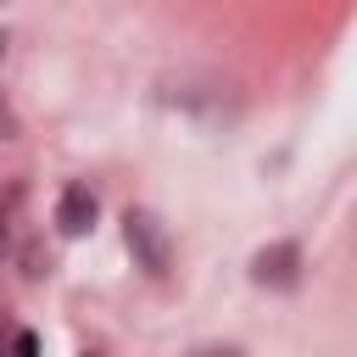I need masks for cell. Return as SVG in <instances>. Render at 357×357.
<instances>
[{
  "label": "cell",
  "instance_id": "obj_1",
  "mask_svg": "<svg viewBox=\"0 0 357 357\" xmlns=\"http://www.w3.org/2000/svg\"><path fill=\"white\" fill-rule=\"evenodd\" d=\"M123 245H128L134 268H145L151 279H162L173 268V234H167V223L151 206H128L123 212Z\"/></svg>",
  "mask_w": 357,
  "mask_h": 357
},
{
  "label": "cell",
  "instance_id": "obj_2",
  "mask_svg": "<svg viewBox=\"0 0 357 357\" xmlns=\"http://www.w3.org/2000/svg\"><path fill=\"white\" fill-rule=\"evenodd\" d=\"M251 279L268 284V290H296L301 284V245L279 240V245H262L251 257Z\"/></svg>",
  "mask_w": 357,
  "mask_h": 357
},
{
  "label": "cell",
  "instance_id": "obj_5",
  "mask_svg": "<svg viewBox=\"0 0 357 357\" xmlns=\"http://www.w3.org/2000/svg\"><path fill=\"white\" fill-rule=\"evenodd\" d=\"M0 346H6V324H0Z\"/></svg>",
  "mask_w": 357,
  "mask_h": 357
},
{
  "label": "cell",
  "instance_id": "obj_6",
  "mask_svg": "<svg viewBox=\"0 0 357 357\" xmlns=\"http://www.w3.org/2000/svg\"><path fill=\"white\" fill-rule=\"evenodd\" d=\"M0 56H6V33H0Z\"/></svg>",
  "mask_w": 357,
  "mask_h": 357
},
{
  "label": "cell",
  "instance_id": "obj_3",
  "mask_svg": "<svg viewBox=\"0 0 357 357\" xmlns=\"http://www.w3.org/2000/svg\"><path fill=\"white\" fill-rule=\"evenodd\" d=\"M95 212H100V201H95V190L89 184H61V195H56V229L61 234H89L95 229Z\"/></svg>",
  "mask_w": 357,
  "mask_h": 357
},
{
  "label": "cell",
  "instance_id": "obj_4",
  "mask_svg": "<svg viewBox=\"0 0 357 357\" xmlns=\"http://www.w3.org/2000/svg\"><path fill=\"white\" fill-rule=\"evenodd\" d=\"M6 245H11V229H6V212H0V257H6Z\"/></svg>",
  "mask_w": 357,
  "mask_h": 357
}]
</instances>
